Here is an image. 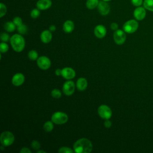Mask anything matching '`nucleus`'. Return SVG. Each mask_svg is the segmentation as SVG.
I'll use <instances>...</instances> for the list:
<instances>
[{"label":"nucleus","instance_id":"nucleus-1","mask_svg":"<svg viewBox=\"0 0 153 153\" xmlns=\"http://www.w3.org/2000/svg\"><path fill=\"white\" fill-rule=\"evenodd\" d=\"M74 151L76 153H89L93 149L91 142L87 138H81L74 144Z\"/></svg>","mask_w":153,"mask_h":153},{"label":"nucleus","instance_id":"nucleus-2","mask_svg":"<svg viewBox=\"0 0 153 153\" xmlns=\"http://www.w3.org/2000/svg\"><path fill=\"white\" fill-rule=\"evenodd\" d=\"M10 43L13 49L16 52H21L25 46V41L20 34H14L10 38Z\"/></svg>","mask_w":153,"mask_h":153},{"label":"nucleus","instance_id":"nucleus-3","mask_svg":"<svg viewBox=\"0 0 153 153\" xmlns=\"http://www.w3.org/2000/svg\"><path fill=\"white\" fill-rule=\"evenodd\" d=\"M14 140L15 137L14 134L9 131L2 132L0 136L1 143L4 146H8L12 145L14 142Z\"/></svg>","mask_w":153,"mask_h":153},{"label":"nucleus","instance_id":"nucleus-4","mask_svg":"<svg viewBox=\"0 0 153 153\" xmlns=\"http://www.w3.org/2000/svg\"><path fill=\"white\" fill-rule=\"evenodd\" d=\"M68 120V116L63 112H56L51 116V121L56 124H63Z\"/></svg>","mask_w":153,"mask_h":153},{"label":"nucleus","instance_id":"nucleus-5","mask_svg":"<svg viewBox=\"0 0 153 153\" xmlns=\"http://www.w3.org/2000/svg\"><path fill=\"white\" fill-rule=\"evenodd\" d=\"M123 27L125 32L128 33H132L137 30L139 27V23L136 20H129L124 23Z\"/></svg>","mask_w":153,"mask_h":153},{"label":"nucleus","instance_id":"nucleus-6","mask_svg":"<svg viewBox=\"0 0 153 153\" xmlns=\"http://www.w3.org/2000/svg\"><path fill=\"white\" fill-rule=\"evenodd\" d=\"M97 112L99 115L104 120H109L112 114L111 108L106 105H100L98 108Z\"/></svg>","mask_w":153,"mask_h":153},{"label":"nucleus","instance_id":"nucleus-7","mask_svg":"<svg viewBox=\"0 0 153 153\" xmlns=\"http://www.w3.org/2000/svg\"><path fill=\"white\" fill-rule=\"evenodd\" d=\"M114 40L115 42L118 45L123 44L126 39V35L124 30H122L121 29H117L115 30L114 35Z\"/></svg>","mask_w":153,"mask_h":153},{"label":"nucleus","instance_id":"nucleus-8","mask_svg":"<svg viewBox=\"0 0 153 153\" xmlns=\"http://www.w3.org/2000/svg\"><path fill=\"white\" fill-rule=\"evenodd\" d=\"M75 88V84L73 81H66L62 87V90L63 93L66 95V96H71L72 95Z\"/></svg>","mask_w":153,"mask_h":153},{"label":"nucleus","instance_id":"nucleus-9","mask_svg":"<svg viewBox=\"0 0 153 153\" xmlns=\"http://www.w3.org/2000/svg\"><path fill=\"white\" fill-rule=\"evenodd\" d=\"M38 66L43 70L48 69L51 66L50 60L46 56H41L37 59Z\"/></svg>","mask_w":153,"mask_h":153},{"label":"nucleus","instance_id":"nucleus-10","mask_svg":"<svg viewBox=\"0 0 153 153\" xmlns=\"http://www.w3.org/2000/svg\"><path fill=\"white\" fill-rule=\"evenodd\" d=\"M146 15V9L143 7H137L133 12V16L136 20H143Z\"/></svg>","mask_w":153,"mask_h":153},{"label":"nucleus","instance_id":"nucleus-11","mask_svg":"<svg viewBox=\"0 0 153 153\" xmlns=\"http://www.w3.org/2000/svg\"><path fill=\"white\" fill-rule=\"evenodd\" d=\"M98 11L102 16H106L109 14L110 11V6L106 1H102L99 2L97 6Z\"/></svg>","mask_w":153,"mask_h":153},{"label":"nucleus","instance_id":"nucleus-12","mask_svg":"<svg viewBox=\"0 0 153 153\" xmlns=\"http://www.w3.org/2000/svg\"><path fill=\"white\" fill-rule=\"evenodd\" d=\"M62 76L66 79H72L75 76V71L71 68H64L62 69Z\"/></svg>","mask_w":153,"mask_h":153},{"label":"nucleus","instance_id":"nucleus-13","mask_svg":"<svg viewBox=\"0 0 153 153\" xmlns=\"http://www.w3.org/2000/svg\"><path fill=\"white\" fill-rule=\"evenodd\" d=\"M94 35L98 38H103L106 34V29L102 25L96 26L94 29Z\"/></svg>","mask_w":153,"mask_h":153},{"label":"nucleus","instance_id":"nucleus-14","mask_svg":"<svg viewBox=\"0 0 153 153\" xmlns=\"http://www.w3.org/2000/svg\"><path fill=\"white\" fill-rule=\"evenodd\" d=\"M25 81V76L22 73L16 74L12 78V84L16 87L20 86L23 84Z\"/></svg>","mask_w":153,"mask_h":153},{"label":"nucleus","instance_id":"nucleus-15","mask_svg":"<svg viewBox=\"0 0 153 153\" xmlns=\"http://www.w3.org/2000/svg\"><path fill=\"white\" fill-rule=\"evenodd\" d=\"M52 5L51 0H38L36 2V7L39 10L48 9Z\"/></svg>","mask_w":153,"mask_h":153},{"label":"nucleus","instance_id":"nucleus-16","mask_svg":"<svg viewBox=\"0 0 153 153\" xmlns=\"http://www.w3.org/2000/svg\"><path fill=\"white\" fill-rule=\"evenodd\" d=\"M41 40L43 43L47 44L50 42L52 39V33L50 30H45L41 33Z\"/></svg>","mask_w":153,"mask_h":153},{"label":"nucleus","instance_id":"nucleus-17","mask_svg":"<svg viewBox=\"0 0 153 153\" xmlns=\"http://www.w3.org/2000/svg\"><path fill=\"white\" fill-rule=\"evenodd\" d=\"M63 29L65 32L69 33L73 31L74 29V23L71 20H66L63 26Z\"/></svg>","mask_w":153,"mask_h":153},{"label":"nucleus","instance_id":"nucleus-18","mask_svg":"<svg viewBox=\"0 0 153 153\" xmlns=\"http://www.w3.org/2000/svg\"><path fill=\"white\" fill-rule=\"evenodd\" d=\"M87 87V81L84 78H79L76 81V87L79 91H84Z\"/></svg>","mask_w":153,"mask_h":153},{"label":"nucleus","instance_id":"nucleus-19","mask_svg":"<svg viewBox=\"0 0 153 153\" xmlns=\"http://www.w3.org/2000/svg\"><path fill=\"white\" fill-rule=\"evenodd\" d=\"M16 26L13 22H7L4 25V29L8 32H13L16 29Z\"/></svg>","mask_w":153,"mask_h":153},{"label":"nucleus","instance_id":"nucleus-20","mask_svg":"<svg viewBox=\"0 0 153 153\" xmlns=\"http://www.w3.org/2000/svg\"><path fill=\"white\" fill-rule=\"evenodd\" d=\"M99 2V0H87L86 2V7L90 10H93L98 6Z\"/></svg>","mask_w":153,"mask_h":153},{"label":"nucleus","instance_id":"nucleus-21","mask_svg":"<svg viewBox=\"0 0 153 153\" xmlns=\"http://www.w3.org/2000/svg\"><path fill=\"white\" fill-rule=\"evenodd\" d=\"M143 5L146 10L153 12V0H144Z\"/></svg>","mask_w":153,"mask_h":153},{"label":"nucleus","instance_id":"nucleus-22","mask_svg":"<svg viewBox=\"0 0 153 153\" xmlns=\"http://www.w3.org/2000/svg\"><path fill=\"white\" fill-rule=\"evenodd\" d=\"M53 122L51 121H48L47 122H45L44 124V126H43V128H44V130L47 131V132H50V131H51L54 128V125H53Z\"/></svg>","mask_w":153,"mask_h":153},{"label":"nucleus","instance_id":"nucleus-23","mask_svg":"<svg viewBox=\"0 0 153 153\" xmlns=\"http://www.w3.org/2000/svg\"><path fill=\"white\" fill-rule=\"evenodd\" d=\"M17 31L20 34H26L27 31V27L26 25L22 24L19 26H17Z\"/></svg>","mask_w":153,"mask_h":153},{"label":"nucleus","instance_id":"nucleus-24","mask_svg":"<svg viewBox=\"0 0 153 153\" xmlns=\"http://www.w3.org/2000/svg\"><path fill=\"white\" fill-rule=\"evenodd\" d=\"M28 57L32 60H36L38 58V53L35 50H31L28 53Z\"/></svg>","mask_w":153,"mask_h":153},{"label":"nucleus","instance_id":"nucleus-25","mask_svg":"<svg viewBox=\"0 0 153 153\" xmlns=\"http://www.w3.org/2000/svg\"><path fill=\"white\" fill-rule=\"evenodd\" d=\"M51 95L54 98H56V99H58V98H60L62 96V93L61 91L59 90V89H57V88H54L53 89L51 92Z\"/></svg>","mask_w":153,"mask_h":153},{"label":"nucleus","instance_id":"nucleus-26","mask_svg":"<svg viewBox=\"0 0 153 153\" xmlns=\"http://www.w3.org/2000/svg\"><path fill=\"white\" fill-rule=\"evenodd\" d=\"M40 15V11L38 8H34L30 12V16L32 19H36Z\"/></svg>","mask_w":153,"mask_h":153},{"label":"nucleus","instance_id":"nucleus-27","mask_svg":"<svg viewBox=\"0 0 153 153\" xmlns=\"http://www.w3.org/2000/svg\"><path fill=\"white\" fill-rule=\"evenodd\" d=\"M8 45L5 42H2L0 44V51L1 53H5L8 50Z\"/></svg>","mask_w":153,"mask_h":153},{"label":"nucleus","instance_id":"nucleus-28","mask_svg":"<svg viewBox=\"0 0 153 153\" xmlns=\"http://www.w3.org/2000/svg\"><path fill=\"white\" fill-rule=\"evenodd\" d=\"M74 151L71 148L66 146L61 147L58 151L59 153H72Z\"/></svg>","mask_w":153,"mask_h":153},{"label":"nucleus","instance_id":"nucleus-29","mask_svg":"<svg viewBox=\"0 0 153 153\" xmlns=\"http://www.w3.org/2000/svg\"><path fill=\"white\" fill-rule=\"evenodd\" d=\"M7 13V7L3 3L0 4V17H2Z\"/></svg>","mask_w":153,"mask_h":153},{"label":"nucleus","instance_id":"nucleus-30","mask_svg":"<svg viewBox=\"0 0 153 153\" xmlns=\"http://www.w3.org/2000/svg\"><path fill=\"white\" fill-rule=\"evenodd\" d=\"M31 147L34 150H38L41 147V145L39 142L36 140H33L31 143Z\"/></svg>","mask_w":153,"mask_h":153},{"label":"nucleus","instance_id":"nucleus-31","mask_svg":"<svg viewBox=\"0 0 153 153\" xmlns=\"http://www.w3.org/2000/svg\"><path fill=\"white\" fill-rule=\"evenodd\" d=\"M13 23L15 24V25L17 27L20 26L21 25L23 24V22H22V19L20 17H16L13 19Z\"/></svg>","mask_w":153,"mask_h":153},{"label":"nucleus","instance_id":"nucleus-32","mask_svg":"<svg viewBox=\"0 0 153 153\" xmlns=\"http://www.w3.org/2000/svg\"><path fill=\"white\" fill-rule=\"evenodd\" d=\"M1 39L3 42H7V41H8L10 39V36H9V35L8 33H5V32H2L1 34Z\"/></svg>","mask_w":153,"mask_h":153},{"label":"nucleus","instance_id":"nucleus-33","mask_svg":"<svg viewBox=\"0 0 153 153\" xmlns=\"http://www.w3.org/2000/svg\"><path fill=\"white\" fill-rule=\"evenodd\" d=\"M131 4L135 7H139L143 4V0H131Z\"/></svg>","mask_w":153,"mask_h":153},{"label":"nucleus","instance_id":"nucleus-34","mask_svg":"<svg viewBox=\"0 0 153 153\" xmlns=\"http://www.w3.org/2000/svg\"><path fill=\"white\" fill-rule=\"evenodd\" d=\"M20 153H31V151L29 148L26 147H24L20 149Z\"/></svg>","mask_w":153,"mask_h":153},{"label":"nucleus","instance_id":"nucleus-35","mask_svg":"<svg viewBox=\"0 0 153 153\" xmlns=\"http://www.w3.org/2000/svg\"><path fill=\"white\" fill-rule=\"evenodd\" d=\"M111 28L112 29V30H117L118 28V25L117 23L113 22L111 24Z\"/></svg>","mask_w":153,"mask_h":153},{"label":"nucleus","instance_id":"nucleus-36","mask_svg":"<svg viewBox=\"0 0 153 153\" xmlns=\"http://www.w3.org/2000/svg\"><path fill=\"white\" fill-rule=\"evenodd\" d=\"M104 126L106 127V128H109L110 127H111L112 126V122L111 121H109V120H106L104 122Z\"/></svg>","mask_w":153,"mask_h":153},{"label":"nucleus","instance_id":"nucleus-37","mask_svg":"<svg viewBox=\"0 0 153 153\" xmlns=\"http://www.w3.org/2000/svg\"><path fill=\"white\" fill-rule=\"evenodd\" d=\"M55 74L57 76H60L62 75V70L60 69H57L55 71Z\"/></svg>","mask_w":153,"mask_h":153},{"label":"nucleus","instance_id":"nucleus-38","mask_svg":"<svg viewBox=\"0 0 153 153\" xmlns=\"http://www.w3.org/2000/svg\"><path fill=\"white\" fill-rule=\"evenodd\" d=\"M56 27L54 25H51L49 27V30H50L51 32H54L56 30Z\"/></svg>","mask_w":153,"mask_h":153},{"label":"nucleus","instance_id":"nucleus-39","mask_svg":"<svg viewBox=\"0 0 153 153\" xmlns=\"http://www.w3.org/2000/svg\"><path fill=\"white\" fill-rule=\"evenodd\" d=\"M37 153H46V151H43V150H41V151H38Z\"/></svg>","mask_w":153,"mask_h":153},{"label":"nucleus","instance_id":"nucleus-40","mask_svg":"<svg viewBox=\"0 0 153 153\" xmlns=\"http://www.w3.org/2000/svg\"><path fill=\"white\" fill-rule=\"evenodd\" d=\"M103 1H106V2H108V1H111V0H103Z\"/></svg>","mask_w":153,"mask_h":153}]
</instances>
